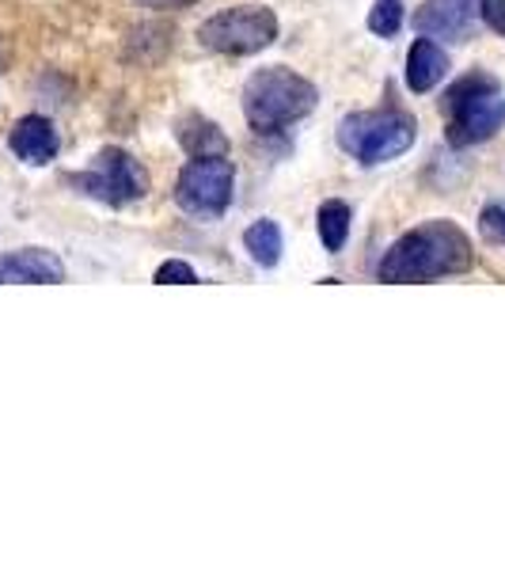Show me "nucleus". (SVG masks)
I'll return each instance as SVG.
<instances>
[{"mask_svg": "<svg viewBox=\"0 0 505 570\" xmlns=\"http://www.w3.org/2000/svg\"><path fill=\"white\" fill-rule=\"evenodd\" d=\"M479 16V0H426L415 12V27L429 39L464 42Z\"/></svg>", "mask_w": 505, "mask_h": 570, "instance_id": "nucleus-8", "label": "nucleus"}, {"mask_svg": "<svg viewBox=\"0 0 505 570\" xmlns=\"http://www.w3.org/2000/svg\"><path fill=\"white\" fill-rule=\"evenodd\" d=\"M179 137L195 156H225V149H228L225 134H220L214 122H195V130H182Z\"/></svg>", "mask_w": 505, "mask_h": 570, "instance_id": "nucleus-14", "label": "nucleus"}, {"mask_svg": "<svg viewBox=\"0 0 505 570\" xmlns=\"http://www.w3.org/2000/svg\"><path fill=\"white\" fill-rule=\"evenodd\" d=\"M479 233H483V240L505 247V202H491V206H483Z\"/></svg>", "mask_w": 505, "mask_h": 570, "instance_id": "nucleus-16", "label": "nucleus"}, {"mask_svg": "<svg viewBox=\"0 0 505 570\" xmlns=\"http://www.w3.org/2000/svg\"><path fill=\"white\" fill-rule=\"evenodd\" d=\"M479 20L491 27V31L505 35V0H479Z\"/></svg>", "mask_w": 505, "mask_h": 570, "instance_id": "nucleus-18", "label": "nucleus"}, {"mask_svg": "<svg viewBox=\"0 0 505 570\" xmlns=\"http://www.w3.org/2000/svg\"><path fill=\"white\" fill-rule=\"evenodd\" d=\"M350 225H354V214L346 202L330 198L319 206L316 214V228H319V240H324V247L330 255H338L346 247V240H350Z\"/></svg>", "mask_w": 505, "mask_h": 570, "instance_id": "nucleus-12", "label": "nucleus"}, {"mask_svg": "<svg viewBox=\"0 0 505 570\" xmlns=\"http://www.w3.org/2000/svg\"><path fill=\"white\" fill-rule=\"evenodd\" d=\"M141 4H149V8H187V4H195V0H141Z\"/></svg>", "mask_w": 505, "mask_h": 570, "instance_id": "nucleus-19", "label": "nucleus"}, {"mask_svg": "<svg viewBox=\"0 0 505 570\" xmlns=\"http://www.w3.org/2000/svg\"><path fill=\"white\" fill-rule=\"evenodd\" d=\"M244 247H247V255H251L259 266H278L281 263V252H286V240H281V228H278V220H255L251 228L244 233Z\"/></svg>", "mask_w": 505, "mask_h": 570, "instance_id": "nucleus-13", "label": "nucleus"}, {"mask_svg": "<svg viewBox=\"0 0 505 570\" xmlns=\"http://www.w3.org/2000/svg\"><path fill=\"white\" fill-rule=\"evenodd\" d=\"M278 39V16L266 4H236L225 12L209 16L198 27V42L214 53H232V58H247V53L266 50Z\"/></svg>", "mask_w": 505, "mask_h": 570, "instance_id": "nucleus-5", "label": "nucleus"}, {"mask_svg": "<svg viewBox=\"0 0 505 570\" xmlns=\"http://www.w3.org/2000/svg\"><path fill=\"white\" fill-rule=\"evenodd\" d=\"M319 91L311 80L297 77L293 69L270 66L247 77L244 85V118L255 134H278L300 122L316 110Z\"/></svg>", "mask_w": 505, "mask_h": 570, "instance_id": "nucleus-2", "label": "nucleus"}, {"mask_svg": "<svg viewBox=\"0 0 505 570\" xmlns=\"http://www.w3.org/2000/svg\"><path fill=\"white\" fill-rule=\"evenodd\" d=\"M403 0H373L369 8V31L380 35V39H392V35H399L403 27Z\"/></svg>", "mask_w": 505, "mask_h": 570, "instance_id": "nucleus-15", "label": "nucleus"}, {"mask_svg": "<svg viewBox=\"0 0 505 570\" xmlns=\"http://www.w3.org/2000/svg\"><path fill=\"white\" fill-rule=\"evenodd\" d=\"M418 122L407 110H362L338 122V145L365 168L388 164L415 145Z\"/></svg>", "mask_w": 505, "mask_h": 570, "instance_id": "nucleus-4", "label": "nucleus"}, {"mask_svg": "<svg viewBox=\"0 0 505 570\" xmlns=\"http://www.w3.org/2000/svg\"><path fill=\"white\" fill-rule=\"evenodd\" d=\"M236 195V168L225 156H195L179 171L176 202L195 217H220L232 206Z\"/></svg>", "mask_w": 505, "mask_h": 570, "instance_id": "nucleus-7", "label": "nucleus"}, {"mask_svg": "<svg viewBox=\"0 0 505 570\" xmlns=\"http://www.w3.org/2000/svg\"><path fill=\"white\" fill-rule=\"evenodd\" d=\"M448 77V53L434 39H418L407 53V88L426 96Z\"/></svg>", "mask_w": 505, "mask_h": 570, "instance_id": "nucleus-11", "label": "nucleus"}, {"mask_svg": "<svg viewBox=\"0 0 505 570\" xmlns=\"http://www.w3.org/2000/svg\"><path fill=\"white\" fill-rule=\"evenodd\" d=\"M0 282L58 285V282H66V263L53 252H42V247H23V252L0 259Z\"/></svg>", "mask_w": 505, "mask_h": 570, "instance_id": "nucleus-9", "label": "nucleus"}, {"mask_svg": "<svg viewBox=\"0 0 505 570\" xmlns=\"http://www.w3.org/2000/svg\"><path fill=\"white\" fill-rule=\"evenodd\" d=\"M475 263V247L467 233L453 220H426V225L403 233L388 255L380 259V282H437L448 274H464Z\"/></svg>", "mask_w": 505, "mask_h": 570, "instance_id": "nucleus-1", "label": "nucleus"}, {"mask_svg": "<svg viewBox=\"0 0 505 570\" xmlns=\"http://www.w3.org/2000/svg\"><path fill=\"white\" fill-rule=\"evenodd\" d=\"M69 183L80 195L103 202V206H130V202L149 195V171L126 149H103L88 171L69 176Z\"/></svg>", "mask_w": 505, "mask_h": 570, "instance_id": "nucleus-6", "label": "nucleus"}, {"mask_svg": "<svg viewBox=\"0 0 505 570\" xmlns=\"http://www.w3.org/2000/svg\"><path fill=\"white\" fill-rule=\"evenodd\" d=\"M440 110L448 115V145L467 149V145L491 141L494 134L505 126V96L498 80L486 72H467L464 80H456L440 99Z\"/></svg>", "mask_w": 505, "mask_h": 570, "instance_id": "nucleus-3", "label": "nucleus"}, {"mask_svg": "<svg viewBox=\"0 0 505 570\" xmlns=\"http://www.w3.org/2000/svg\"><path fill=\"white\" fill-rule=\"evenodd\" d=\"M195 282H198L195 266L182 263V259H168L160 271H156V285H195Z\"/></svg>", "mask_w": 505, "mask_h": 570, "instance_id": "nucleus-17", "label": "nucleus"}, {"mask_svg": "<svg viewBox=\"0 0 505 570\" xmlns=\"http://www.w3.org/2000/svg\"><path fill=\"white\" fill-rule=\"evenodd\" d=\"M8 149L20 156L23 164H50L58 156V130H53L50 118L27 115L8 134Z\"/></svg>", "mask_w": 505, "mask_h": 570, "instance_id": "nucleus-10", "label": "nucleus"}]
</instances>
